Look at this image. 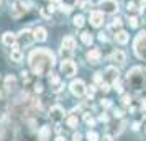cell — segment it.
Listing matches in <instances>:
<instances>
[{
  "mask_svg": "<svg viewBox=\"0 0 146 141\" xmlns=\"http://www.w3.org/2000/svg\"><path fill=\"white\" fill-rule=\"evenodd\" d=\"M86 90H87L86 84L80 81V79H77V81H74L72 84H71V92H72L76 97H82V95L86 94Z\"/></svg>",
  "mask_w": 146,
  "mask_h": 141,
  "instance_id": "5b68a950",
  "label": "cell"
},
{
  "mask_svg": "<svg viewBox=\"0 0 146 141\" xmlns=\"http://www.w3.org/2000/svg\"><path fill=\"white\" fill-rule=\"evenodd\" d=\"M15 87H17V77L12 75V74L7 75V77H5V89L10 92V90H13Z\"/></svg>",
  "mask_w": 146,
  "mask_h": 141,
  "instance_id": "5bb4252c",
  "label": "cell"
},
{
  "mask_svg": "<svg viewBox=\"0 0 146 141\" xmlns=\"http://www.w3.org/2000/svg\"><path fill=\"white\" fill-rule=\"evenodd\" d=\"M113 87H115V90H117L118 94H121V92H123V87H121V84H120L118 81H117V82H113Z\"/></svg>",
  "mask_w": 146,
  "mask_h": 141,
  "instance_id": "484cf974",
  "label": "cell"
},
{
  "mask_svg": "<svg viewBox=\"0 0 146 141\" xmlns=\"http://www.w3.org/2000/svg\"><path fill=\"white\" fill-rule=\"evenodd\" d=\"M112 61L118 62V64H123L126 61V54L123 53V51H115V53L112 54Z\"/></svg>",
  "mask_w": 146,
  "mask_h": 141,
  "instance_id": "2e32d148",
  "label": "cell"
},
{
  "mask_svg": "<svg viewBox=\"0 0 146 141\" xmlns=\"http://www.w3.org/2000/svg\"><path fill=\"white\" fill-rule=\"evenodd\" d=\"M100 120H102V121H107V120H108V117H107L105 113H102V115H100Z\"/></svg>",
  "mask_w": 146,
  "mask_h": 141,
  "instance_id": "ab89813d",
  "label": "cell"
},
{
  "mask_svg": "<svg viewBox=\"0 0 146 141\" xmlns=\"http://www.w3.org/2000/svg\"><path fill=\"white\" fill-rule=\"evenodd\" d=\"M61 10L66 12V13H69V12H71V7H69V5H61Z\"/></svg>",
  "mask_w": 146,
  "mask_h": 141,
  "instance_id": "1f68e13d",
  "label": "cell"
},
{
  "mask_svg": "<svg viewBox=\"0 0 146 141\" xmlns=\"http://www.w3.org/2000/svg\"><path fill=\"white\" fill-rule=\"evenodd\" d=\"M120 28H121V21H120L118 18H117V20H113L112 23L108 25V30H110V31H117V30H120Z\"/></svg>",
  "mask_w": 146,
  "mask_h": 141,
  "instance_id": "ffe728a7",
  "label": "cell"
},
{
  "mask_svg": "<svg viewBox=\"0 0 146 141\" xmlns=\"http://www.w3.org/2000/svg\"><path fill=\"white\" fill-rule=\"evenodd\" d=\"M128 23H130V26H131V28H136V26H138V18H135V17H133V18L128 20Z\"/></svg>",
  "mask_w": 146,
  "mask_h": 141,
  "instance_id": "4316f807",
  "label": "cell"
},
{
  "mask_svg": "<svg viewBox=\"0 0 146 141\" xmlns=\"http://www.w3.org/2000/svg\"><path fill=\"white\" fill-rule=\"evenodd\" d=\"M131 128H133V130H139V123H138V121H135Z\"/></svg>",
  "mask_w": 146,
  "mask_h": 141,
  "instance_id": "60d3db41",
  "label": "cell"
},
{
  "mask_svg": "<svg viewBox=\"0 0 146 141\" xmlns=\"http://www.w3.org/2000/svg\"><path fill=\"white\" fill-rule=\"evenodd\" d=\"M49 117H51V120H54V121H58V123H59V121L64 118V108L59 107V105L51 107V110H49Z\"/></svg>",
  "mask_w": 146,
  "mask_h": 141,
  "instance_id": "8992f818",
  "label": "cell"
},
{
  "mask_svg": "<svg viewBox=\"0 0 146 141\" xmlns=\"http://www.w3.org/2000/svg\"><path fill=\"white\" fill-rule=\"evenodd\" d=\"M102 90H104V92H108V90H110V84H108V82H105V84L102 82Z\"/></svg>",
  "mask_w": 146,
  "mask_h": 141,
  "instance_id": "f1b7e54d",
  "label": "cell"
},
{
  "mask_svg": "<svg viewBox=\"0 0 146 141\" xmlns=\"http://www.w3.org/2000/svg\"><path fill=\"white\" fill-rule=\"evenodd\" d=\"M72 140H74V141H80V134H79V133H74Z\"/></svg>",
  "mask_w": 146,
  "mask_h": 141,
  "instance_id": "f35d334b",
  "label": "cell"
},
{
  "mask_svg": "<svg viewBox=\"0 0 146 141\" xmlns=\"http://www.w3.org/2000/svg\"><path fill=\"white\" fill-rule=\"evenodd\" d=\"M113 113H115V117H118V118H121V117H123V112H121V110H115Z\"/></svg>",
  "mask_w": 146,
  "mask_h": 141,
  "instance_id": "d590c367",
  "label": "cell"
},
{
  "mask_svg": "<svg viewBox=\"0 0 146 141\" xmlns=\"http://www.w3.org/2000/svg\"><path fill=\"white\" fill-rule=\"evenodd\" d=\"M10 59L13 61V62H21V59H23V53H21V49L18 48V44H15L13 49H12V53H10Z\"/></svg>",
  "mask_w": 146,
  "mask_h": 141,
  "instance_id": "30bf717a",
  "label": "cell"
},
{
  "mask_svg": "<svg viewBox=\"0 0 146 141\" xmlns=\"http://www.w3.org/2000/svg\"><path fill=\"white\" fill-rule=\"evenodd\" d=\"M115 40L120 44H126L128 40H130V34L126 33V31H118V33H115Z\"/></svg>",
  "mask_w": 146,
  "mask_h": 141,
  "instance_id": "9a60e30c",
  "label": "cell"
},
{
  "mask_svg": "<svg viewBox=\"0 0 146 141\" xmlns=\"http://www.w3.org/2000/svg\"><path fill=\"white\" fill-rule=\"evenodd\" d=\"M102 23H104V12H99V10L90 12V25L92 26H100Z\"/></svg>",
  "mask_w": 146,
  "mask_h": 141,
  "instance_id": "52a82bcc",
  "label": "cell"
},
{
  "mask_svg": "<svg viewBox=\"0 0 146 141\" xmlns=\"http://www.w3.org/2000/svg\"><path fill=\"white\" fill-rule=\"evenodd\" d=\"M30 66L36 75H44L54 66V54L48 49H35L30 54Z\"/></svg>",
  "mask_w": 146,
  "mask_h": 141,
  "instance_id": "6da1fadb",
  "label": "cell"
},
{
  "mask_svg": "<svg viewBox=\"0 0 146 141\" xmlns=\"http://www.w3.org/2000/svg\"><path fill=\"white\" fill-rule=\"evenodd\" d=\"M33 36H35V40H36V41H46V38H48V33H46V30H44V28L38 26L36 30H35Z\"/></svg>",
  "mask_w": 146,
  "mask_h": 141,
  "instance_id": "4fadbf2b",
  "label": "cell"
},
{
  "mask_svg": "<svg viewBox=\"0 0 146 141\" xmlns=\"http://www.w3.org/2000/svg\"><path fill=\"white\" fill-rule=\"evenodd\" d=\"M94 92H95V87H94V85H90V87H89V95H90V99H92Z\"/></svg>",
  "mask_w": 146,
  "mask_h": 141,
  "instance_id": "8d00e7d4",
  "label": "cell"
},
{
  "mask_svg": "<svg viewBox=\"0 0 146 141\" xmlns=\"http://www.w3.org/2000/svg\"><path fill=\"white\" fill-rule=\"evenodd\" d=\"M41 15H43L44 18H48V17H49V13H48V10H46V8H41Z\"/></svg>",
  "mask_w": 146,
  "mask_h": 141,
  "instance_id": "e575fe53",
  "label": "cell"
},
{
  "mask_svg": "<svg viewBox=\"0 0 146 141\" xmlns=\"http://www.w3.org/2000/svg\"><path fill=\"white\" fill-rule=\"evenodd\" d=\"M126 8H128V10H130V12H133V10H135V3H133V2H130V3H128V5H126Z\"/></svg>",
  "mask_w": 146,
  "mask_h": 141,
  "instance_id": "836d02e7",
  "label": "cell"
},
{
  "mask_svg": "<svg viewBox=\"0 0 146 141\" xmlns=\"http://www.w3.org/2000/svg\"><path fill=\"white\" fill-rule=\"evenodd\" d=\"M49 82H51L53 85H58V84H59V77H58V75H49Z\"/></svg>",
  "mask_w": 146,
  "mask_h": 141,
  "instance_id": "d4e9b609",
  "label": "cell"
},
{
  "mask_svg": "<svg viewBox=\"0 0 146 141\" xmlns=\"http://www.w3.org/2000/svg\"><path fill=\"white\" fill-rule=\"evenodd\" d=\"M77 125H79L77 117H69V118H67V126H69V128H76Z\"/></svg>",
  "mask_w": 146,
  "mask_h": 141,
  "instance_id": "44dd1931",
  "label": "cell"
},
{
  "mask_svg": "<svg viewBox=\"0 0 146 141\" xmlns=\"http://www.w3.org/2000/svg\"><path fill=\"white\" fill-rule=\"evenodd\" d=\"M99 7L100 12H104V13H115L118 10V3L115 0H100Z\"/></svg>",
  "mask_w": 146,
  "mask_h": 141,
  "instance_id": "3957f363",
  "label": "cell"
},
{
  "mask_svg": "<svg viewBox=\"0 0 146 141\" xmlns=\"http://www.w3.org/2000/svg\"><path fill=\"white\" fill-rule=\"evenodd\" d=\"M84 121H86V123L89 125V126H94V125H95V120H94V118H92V117H90L89 113L84 115Z\"/></svg>",
  "mask_w": 146,
  "mask_h": 141,
  "instance_id": "603a6c76",
  "label": "cell"
},
{
  "mask_svg": "<svg viewBox=\"0 0 146 141\" xmlns=\"http://www.w3.org/2000/svg\"><path fill=\"white\" fill-rule=\"evenodd\" d=\"M102 107H105V108L112 107V102L110 100H102Z\"/></svg>",
  "mask_w": 146,
  "mask_h": 141,
  "instance_id": "4dcf8cb0",
  "label": "cell"
},
{
  "mask_svg": "<svg viewBox=\"0 0 146 141\" xmlns=\"http://www.w3.org/2000/svg\"><path fill=\"white\" fill-rule=\"evenodd\" d=\"M87 140L89 141H99V134L95 133V131H89V133H87Z\"/></svg>",
  "mask_w": 146,
  "mask_h": 141,
  "instance_id": "cb8c5ba5",
  "label": "cell"
},
{
  "mask_svg": "<svg viewBox=\"0 0 146 141\" xmlns=\"http://www.w3.org/2000/svg\"><path fill=\"white\" fill-rule=\"evenodd\" d=\"M35 90H36L38 94H41V92H43V85H41V84H36V85H35Z\"/></svg>",
  "mask_w": 146,
  "mask_h": 141,
  "instance_id": "d6a6232c",
  "label": "cell"
},
{
  "mask_svg": "<svg viewBox=\"0 0 146 141\" xmlns=\"http://www.w3.org/2000/svg\"><path fill=\"white\" fill-rule=\"evenodd\" d=\"M94 79H95V82H102V72H95Z\"/></svg>",
  "mask_w": 146,
  "mask_h": 141,
  "instance_id": "f546056e",
  "label": "cell"
},
{
  "mask_svg": "<svg viewBox=\"0 0 146 141\" xmlns=\"http://www.w3.org/2000/svg\"><path fill=\"white\" fill-rule=\"evenodd\" d=\"M87 59H89V62H92V64H97L100 61V51L99 49H90L87 53Z\"/></svg>",
  "mask_w": 146,
  "mask_h": 141,
  "instance_id": "8fae6325",
  "label": "cell"
},
{
  "mask_svg": "<svg viewBox=\"0 0 146 141\" xmlns=\"http://www.w3.org/2000/svg\"><path fill=\"white\" fill-rule=\"evenodd\" d=\"M135 53L138 58L141 59H146V33L141 31V33L136 36V41H135Z\"/></svg>",
  "mask_w": 146,
  "mask_h": 141,
  "instance_id": "7a4b0ae2",
  "label": "cell"
},
{
  "mask_svg": "<svg viewBox=\"0 0 146 141\" xmlns=\"http://www.w3.org/2000/svg\"><path fill=\"white\" fill-rule=\"evenodd\" d=\"M2 43H3L5 46H15V44H17V34H13L12 31L3 33V36H2Z\"/></svg>",
  "mask_w": 146,
  "mask_h": 141,
  "instance_id": "9c48e42d",
  "label": "cell"
},
{
  "mask_svg": "<svg viewBox=\"0 0 146 141\" xmlns=\"http://www.w3.org/2000/svg\"><path fill=\"white\" fill-rule=\"evenodd\" d=\"M20 40H21V43L30 44V43L35 40V36H31V31H30V30H21L20 31Z\"/></svg>",
  "mask_w": 146,
  "mask_h": 141,
  "instance_id": "7c38bea8",
  "label": "cell"
},
{
  "mask_svg": "<svg viewBox=\"0 0 146 141\" xmlns=\"http://www.w3.org/2000/svg\"><path fill=\"white\" fill-rule=\"evenodd\" d=\"M121 102H123L125 105H130V102H131V99H130V95H123V99H121Z\"/></svg>",
  "mask_w": 146,
  "mask_h": 141,
  "instance_id": "83f0119b",
  "label": "cell"
},
{
  "mask_svg": "<svg viewBox=\"0 0 146 141\" xmlns=\"http://www.w3.org/2000/svg\"><path fill=\"white\" fill-rule=\"evenodd\" d=\"M99 40H100V41H105V40H107V36H105L104 33H100V34H99Z\"/></svg>",
  "mask_w": 146,
  "mask_h": 141,
  "instance_id": "b9f144b4",
  "label": "cell"
},
{
  "mask_svg": "<svg viewBox=\"0 0 146 141\" xmlns=\"http://www.w3.org/2000/svg\"><path fill=\"white\" fill-rule=\"evenodd\" d=\"M62 48H64V49H71V51L76 48V41H74L72 36H66V38L62 40Z\"/></svg>",
  "mask_w": 146,
  "mask_h": 141,
  "instance_id": "ac0fdd59",
  "label": "cell"
},
{
  "mask_svg": "<svg viewBox=\"0 0 146 141\" xmlns=\"http://www.w3.org/2000/svg\"><path fill=\"white\" fill-rule=\"evenodd\" d=\"M143 2H145V3H146V0H143Z\"/></svg>",
  "mask_w": 146,
  "mask_h": 141,
  "instance_id": "f6af8a7d",
  "label": "cell"
},
{
  "mask_svg": "<svg viewBox=\"0 0 146 141\" xmlns=\"http://www.w3.org/2000/svg\"><path fill=\"white\" fill-rule=\"evenodd\" d=\"M80 40L84 44H92V34L89 33V31H84V33L80 34Z\"/></svg>",
  "mask_w": 146,
  "mask_h": 141,
  "instance_id": "d6986e66",
  "label": "cell"
},
{
  "mask_svg": "<svg viewBox=\"0 0 146 141\" xmlns=\"http://www.w3.org/2000/svg\"><path fill=\"white\" fill-rule=\"evenodd\" d=\"M74 25H76V26H84V17H82V15H76V17H74Z\"/></svg>",
  "mask_w": 146,
  "mask_h": 141,
  "instance_id": "7402d4cb",
  "label": "cell"
},
{
  "mask_svg": "<svg viewBox=\"0 0 146 141\" xmlns=\"http://www.w3.org/2000/svg\"><path fill=\"white\" fill-rule=\"evenodd\" d=\"M56 141H66V140H64L62 136H58V138H56Z\"/></svg>",
  "mask_w": 146,
  "mask_h": 141,
  "instance_id": "7bdbcfd3",
  "label": "cell"
},
{
  "mask_svg": "<svg viewBox=\"0 0 146 141\" xmlns=\"http://www.w3.org/2000/svg\"><path fill=\"white\" fill-rule=\"evenodd\" d=\"M49 134H51V126H48V125L41 126V130L38 131V136H40V140H41V141H46Z\"/></svg>",
  "mask_w": 146,
  "mask_h": 141,
  "instance_id": "e0dca14e",
  "label": "cell"
},
{
  "mask_svg": "<svg viewBox=\"0 0 146 141\" xmlns=\"http://www.w3.org/2000/svg\"><path fill=\"white\" fill-rule=\"evenodd\" d=\"M0 99H2V94H0Z\"/></svg>",
  "mask_w": 146,
  "mask_h": 141,
  "instance_id": "ee69618b",
  "label": "cell"
},
{
  "mask_svg": "<svg viewBox=\"0 0 146 141\" xmlns=\"http://www.w3.org/2000/svg\"><path fill=\"white\" fill-rule=\"evenodd\" d=\"M102 141H113V140H112V136H110V134H105V136L102 138Z\"/></svg>",
  "mask_w": 146,
  "mask_h": 141,
  "instance_id": "74e56055",
  "label": "cell"
},
{
  "mask_svg": "<svg viewBox=\"0 0 146 141\" xmlns=\"http://www.w3.org/2000/svg\"><path fill=\"white\" fill-rule=\"evenodd\" d=\"M105 79L108 82H112V84L118 81V71H117V67H112V66L107 67L105 69Z\"/></svg>",
  "mask_w": 146,
  "mask_h": 141,
  "instance_id": "ba28073f",
  "label": "cell"
},
{
  "mask_svg": "<svg viewBox=\"0 0 146 141\" xmlns=\"http://www.w3.org/2000/svg\"><path fill=\"white\" fill-rule=\"evenodd\" d=\"M76 71H77V67H76V64H74L71 59H64L62 61V64H61V72H62L64 75L72 77V75L76 74Z\"/></svg>",
  "mask_w": 146,
  "mask_h": 141,
  "instance_id": "277c9868",
  "label": "cell"
}]
</instances>
